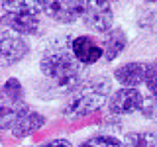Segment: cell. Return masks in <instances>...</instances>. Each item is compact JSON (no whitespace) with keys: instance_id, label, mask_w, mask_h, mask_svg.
<instances>
[{"instance_id":"1","label":"cell","mask_w":157,"mask_h":147,"mask_svg":"<svg viewBox=\"0 0 157 147\" xmlns=\"http://www.w3.org/2000/svg\"><path fill=\"white\" fill-rule=\"evenodd\" d=\"M82 63L73 55L71 45H51L39 61V71L57 90L69 92L82 78Z\"/></svg>"},{"instance_id":"2","label":"cell","mask_w":157,"mask_h":147,"mask_svg":"<svg viewBox=\"0 0 157 147\" xmlns=\"http://www.w3.org/2000/svg\"><path fill=\"white\" fill-rule=\"evenodd\" d=\"M112 92V82L106 77H92L88 81H78L77 86L69 90L67 102L63 106V114L69 118H82L92 114L100 106L106 104Z\"/></svg>"},{"instance_id":"3","label":"cell","mask_w":157,"mask_h":147,"mask_svg":"<svg viewBox=\"0 0 157 147\" xmlns=\"http://www.w3.org/2000/svg\"><path fill=\"white\" fill-rule=\"evenodd\" d=\"M82 20H85V26L92 32L104 33L106 29H110L114 24L110 0H85Z\"/></svg>"},{"instance_id":"4","label":"cell","mask_w":157,"mask_h":147,"mask_svg":"<svg viewBox=\"0 0 157 147\" xmlns=\"http://www.w3.org/2000/svg\"><path fill=\"white\" fill-rule=\"evenodd\" d=\"M29 53V45L20 33L0 32V67L6 69L20 63Z\"/></svg>"},{"instance_id":"5","label":"cell","mask_w":157,"mask_h":147,"mask_svg":"<svg viewBox=\"0 0 157 147\" xmlns=\"http://www.w3.org/2000/svg\"><path fill=\"white\" fill-rule=\"evenodd\" d=\"M85 0H45L43 12L59 24H73L82 16Z\"/></svg>"},{"instance_id":"6","label":"cell","mask_w":157,"mask_h":147,"mask_svg":"<svg viewBox=\"0 0 157 147\" xmlns=\"http://www.w3.org/2000/svg\"><path fill=\"white\" fill-rule=\"evenodd\" d=\"M141 100H144V96L136 86H124L110 96L108 108H110V114L126 116V114H134V112L140 110Z\"/></svg>"},{"instance_id":"7","label":"cell","mask_w":157,"mask_h":147,"mask_svg":"<svg viewBox=\"0 0 157 147\" xmlns=\"http://www.w3.org/2000/svg\"><path fill=\"white\" fill-rule=\"evenodd\" d=\"M71 51L82 65H94L102 59V45L92 36H78L71 41Z\"/></svg>"},{"instance_id":"8","label":"cell","mask_w":157,"mask_h":147,"mask_svg":"<svg viewBox=\"0 0 157 147\" xmlns=\"http://www.w3.org/2000/svg\"><path fill=\"white\" fill-rule=\"evenodd\" d=\"M28 108L24 98H14L0 90V130H10Z\"/></svg>"},{"instance_id":"9","label":"cell","mask_w":157,"mask_h":147,"mask_svg":"<svg viewBox=\"0 0 157 147\" xmlns=\"http://www.w3.org/2000/svg\"><path fill=\"white\" fill-rule=\"evenodd\" d=\"M2 24L8 29L20 36H36L39 32L37 14H24V12H6L2 16Z\"/></svg>"},{"instance_id":"10","label":"cell","mask_w":157,"mask_h":147,"mask_svg":"<svg viewBox=\"0 0 157 147\" xmlns=\"http://www.w3.org/2000/svg\"><path fill=\"white\" fill-rule=\"evenodd\" d=\"M102 57L104 61H114L128 45V37L120 28H110L104 32V39H102Z\"/></svg>"},{"instance_id":"11","label":"cell","mask_w":157,"mask_h":147,"mask_svg":"<svg viewBox=\"0 0 157 147\" xmlns=\"http://www.w3.org/2000/svg\"><path fill=\"white\" fill-rule=\"evenodd\" d=\"M43 124H45V118L39 114V112H33V110L28 108V110L14 122V126L10 127V131H12L14 137H28V135H32L33 131H37L39 127H43Z\"/></svg>"},{"instance_id":"12","label":"cell","mask_w":157,"mask_h":147,"mask_svg":"<svg viewBox=\"0 0 157 147\" xmlns=\"http://www.w3.org/2000/svg\"><path fill=\"white\" fill-rule=\"evenodd\" d=\"M145 67L144 63H126L114 71V77L122 86H140L145 78Z\"/></svg>"},{"instance_id":"13","label":"cell","mask_w":157,"mask_h":147,"mask_svg":"<svg viewBox=\"0 0 157 147\" xmlns=\"http://www.w3.org/2000/svg\"><path fill=\"white\" fill-rule=\"evenodd\" d=\"M4 12H24V14H39L43 10L45 0H0Z\"/></svg>"},{"instance_id":"14","label":"cell","mask_w":157,"mask_h":147,"mask_svg":"<svg viewBox=\"0 0 157 147\" xmlns=\"http://www.w3.org/2000/svg\"><path fill=\"white\" fill-rule=\"evenodd\" d=\"M126 143L136 147H153L157 145V135L149 134V131H130V134H126Z\"/></svg>"},{"instance_id":"15","label":"cell","mask_w":157,"mask_h":147,"mask_svg":"<svg viewBox=\"0 0 157 147\" xmlns=\"http://www.w3.org/2000/svg\"><path fill=\"white\" fill-rule=\"evenodd\" d=\"M82 145L88 147V145H104V147H120L122 141L116 139L114 135H96V137H90V139L82 141Z\"/></svg>"},{"instance_id":"16","label":"cell","mask_w":157,"mask_h":147,"mask_svg":"<svg viewBox=\"0 0 157 147\" xmlns=\"http://www.w3.org/2000/svg\"><path fill=\"white\" fill-rule=\"evenodd\" d=\"M144 82L147 85L151 94H157V61L149 63V65L145 67V78Z\"/></svg>"},{"instance_id":"17","label":"cell","mask_w":157,"mask_h":147,"mask_svg":"<svg viewBox=\"0 0 157 147\" xmlns=\"http://www.w3.org/2000/svg\"><path fill=\"white\" fill-rule=\"evenodd\" d=\"M0 90L6 92V94H10V96H14V98H24V88H22V85H20L18 78H8V81L2 85Z\"/></svg>"},{"instance_id":"18","label":"cell","mask_w":157,"mask_h":147,"mask_svg":"<svg viewBox=\"0 0 157 147\" xmlns=\"http://www.w3.org/2000/svg\"><path fill=\"white\" fill-rule=\"evenodd\" d=\"M140 112L145 118H157V94L149 96V98H144V100H141V106H140Z\"/></svg>"},{"instance_id":"19","label":"cell","mask_w":157,"mask_h":147,"mask_svg":"<svg viewBox=\"0 0 157 147\" xmlns=\"http://www.w3.org/2000/svg\"><path fill=\"white\" fill-rule=\"evenodd\" d=\"M45 147H57V145H65V147H71V141L67 139H53V141H47V143H43Z\"/></svg>"},{"instance_id":"20","label":"cell","mask_w":157,"mask_h":147,"mask_svg":"<svg viewBox=\"0 0 157 147\" xmlns=\"http://www.w3.org/2000/svg\"><path fill=\"white\" fill-rule=\"evenodd\" d=\"M147 2H157V0H147Z\"/></svg>"}]
</instances>
